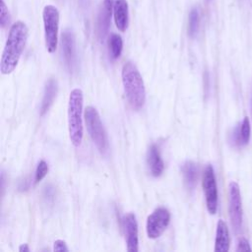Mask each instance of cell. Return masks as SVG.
Here are the masks:
<instances>
[{"instance_id":"1","label":"cell","mask_w":252,"mask_h":252,"mask_svg":"<svg viewBox=\"0 0 252 252\" xmlns=\"http://www.w3.org/2000/svg\"><path fill=\"white\" fill-rule=\"evenodd\" d=\"M29 36V30L25 23L16 22L9 31L7 41L1 57L0 70L3 75L12 73L17 67L25 49Z\"/></svg>"},{"instance_id":"2","label":"cell","mask_w":252,"mask_h":252,"mask_svg":"<svg viewBox=\"0 0 252 252\" xmlns=\"http://www.w3.org/2000/svg\"><path fill=\"white\" fill-rule=\"evenodd\" d=\"M122 83L131 107L138 111L146 102V89L143 78L134 63L126 62L122 67Z\"/></svg>"},{"instance_id":"3","label":"cell","mask_w":252,"mask_h":252,"mask_svg":"<svg viewBox=\"0 0 252 252\" xmlns=\"http://www.w3.org/2000/svg\"><path fill=\"white\" fill-rule=\"evenodd\" d=\"M83 92L80 89H74L70 93L68 102V130L72 144L79 147L83 141Z\"/></svg>"},{"instance_id":"4","label":"cell","mask_w":252,"mask_h":252,"mask_svg":"<svg viewBox=\"0 0 252 252\" xmlns=\"http://www.w3.org/2000/svg\"><path fill=\"white\" fill-rule=\"evenodd\" d=\"M84 117L86 127L92 141L101 154H106L109 148L108 137L97 110L94 106H87Z\"/></svg>"},{"instance_id":"5","label":"cell","mask_w":252,"mask_h":252,"mask_svg":"<svg viewBox=\"0 0 252 252\" xmlns=\"http://www.w3.org/2000/svg\"><path fill=\"white\" fill-rule=\"evenodd\" d=\"M44 38L47 51L53 53L57 48L58 43V30H59V12L58 9L52 5L44 7L42 12Z\"/></svg>"},{"instance_id":"6","label":"cell","mask_w":252,"mask_h":252,"mask_svg":"<svg viewBox=\"0 0 252 252\" xmlns=\"http://www.w3.org/2000/svg\"><path fill=\"white\" fill-rule=\"evenodd\" d=\"M202 186L205 194L207 210L211 215H215L218 210V187L215 171L211 164H207L204 169Z\"/></svg>"},{"instance_id":"7","label":"cell","mask_w":252,"mask_h":252,"mask_svg":"<svg viewBox=\"0 0 252 252\" xmlns=\"http://www.w3.org/2000/svg\"><path fill=\"white\" fill-rule=\"evenodd\" d=\"M170 221V213L163 207L157 208L147 219L146 231L151 239L159 237Z\"/></svg>"},{"instance_id":"8","label":"cell","mask_w":252,"mask_h":252,"mask_svg":"<svg viewBox=\"0 0 252 252\" xmlns=\"http://www.w3.org/2000/svg\"><path fill=\"white\" fill-rule=\"evenodd\" d=\"M228 213L234 231H239L242 226V203L239 186L234 181L228 185Z\"/></svg>"},{"instance_id":"9","label":"cell","mask_w":252,"mask_h":252,"mask_svg":"<svg viewBox=\"0 0 252 252\" xmlns=\"http://www.w3.org/2000/svg\"><path fill=\"white\" fill-rule=\"evenodd\" d=\"M62 51L66 66L70 72L75 71L77 67L76 41L72 31L66 30L62 33Z\"/></svg>"},{"instance_id":"10","label":"cell","mask_w":252,"mask_h":252,"mask_svg":"<svg viewBox=\"0 0 252 252\" xmlns=\"http://www.w3.org/2000/svg\"><path fill=\"white\" fill-rule=\"evenodd\" d=\"M123 226L126 237L127 250L130 252H137L139 250L138 244V223L136 216L133 213H128L123 219Z\"/></svg>"},{"instance_id":"11","label":"cell","mask_w":252,"mask_h":252,"mask_svg":"<svg viewBox=\"0 0 252 252\" xmlns=\"http://www.w3.org/2000/svg\"><path fill=\"white\" fill-rule=\"evenodd\" d=\"M113 6L114 0H103L102 6L99 10L97 17V33L101 40H103L107 34L110 25V18L113 11Z\"/></svg>"},{"instance_id":"12","label":"cell","mask_w":252,"mask_h":252,"mask_svg":"<svg viewBox=\"0 0 252 252\" xmlns=\"http://www.w3.org/2000/svg\"><path fill=\"white\" fill-rule=\"evenodd\" d=\"M113 16L116 28L120 32H125L129 22V8L126 0H115L113 6Z\"/></svg>"},{"instance_id":"13","label":"cell","mask_w":252,"mask_h":252,"mask_svg":"<svg viewBox=\"0 0 252 252\" xmlns=\"http://www.w3.org/2000/svg\"><path fill=\"white\" fill-rule=\"evenodd\" d=\"M147 162L151 171V174L155 177L161 175L164 169V163L161 158L158 148L156 145H152L148 151Z\"/></svg>"},{"instance_id":"14","label":"cell","mask_w":252,"mask_h":252,"mask_svg":"<svg viewBox=\"0 0 252 252\" xmlns=\"http://www.w3.org/2000/svg\"><path fill=\"white\" fill-rule=\"evenodd\" d=\"M58 91V84L57 81L53 78L49 79L44 86V92H43V96L40 104V115H44L52 105L54 98L56 96Z\"/></svg>"},{"instance_id":"15","label":"cell","mask_w":252,"mask_h":252,"mask_svg":"<svg viewBox=\"0 0 252 252\" xmlns=\"http://www.w3.org/2000/svg\"><path fill=\"white\" fill-rule=\"evenodd\" d=\"M229 249V233L226 223L220 220L217 224L216 240H215V251L217 252H227Z\"/></svg>"},{"instance_id":"16","label":"cell","mask_w":252,"mask_h":252,"mask_svg":"<svg viewBox=\"0 0 252 252\" xmlns=\"http://www.w3.org/2000/svg\"><path fill=\"white\" fill-rule=\"evenodd\" d=\"M250 121L248 117H244L242 123L235 127L231 134V142L235 146H244L247 145L250 140Z\"/></svg>"},{"instance_id":"17","label":"cell","mask_w":252,"mask_h":252,"mask_svg":"<svg viewBox=\"0 0 252 252\" xmlns=\"http://www.w3.org/2000/svg\"><path fill=\"white\" fill-rule=\"evenodd\" d=\"M182 173L186 187L192 190L195 187L198 178L197 164L191 160H187L182 166Z\"/></svg>"},{"instance_id":"18","label":"cell","mask_w":252,"mask_h":252,"mask_svg":"<svg viewBox=\"0 0 252 252\" xmlns=\"http://www.w3.org/2000/svg\"><path fill=\"white\" fill-rule=\"evenodd\" d=\"M108 48L112 59H117L123 49L122 37L117 33H111L108 38Z\"/></svg>"},{"instance_id":"19","label":"cell","mask_w":252,"mask_h":252,"mask_svg":"<svg viewBox=\"0 0 252 252\" xmlns=\"http://www.w3.org/2000/svg\"><path fill=\"white\" fill-rule=\"evenodd\" d=\"M200 27V14L198 8L194 7L189 12L188 17V34L191 37H195L199 32Z\"/></svg>"},{"instance_id":"20","label":"cell","mask_w":252,"mask_h":252,"mask_svg":"<svg viewBox=\"0 0 252 252\" xmlns=\"http://www.w3.org/2000/svg\"><path fill=\"white\" fill-rule=\"evenodd\" d=\"M48 172V164L46 163L45 160H40L36 166L35 169V174H34V183H38L39 181H41L45 175Z\"/></svg>"},{"instance_id":"21","label":"cell","mask_w":252,"mask_h":252,"mask_svg":"<svg viewBox=\"0 0 252 252\" xmlns=\"http://www.w3.org/2000/svg\"><path fill=\"white\" fill-rule=\"evenodd\" d=\"M9 21H10V15H9V12H8V9L6 7L4 0H2V2H1V17H0L1 27L5 28L8 25Z\"/></svg>"},{"instance_id":"22","label":"cell","mask_w":252,"mask_h":252,"mask_svg":"<svg viewBox=\"0 0 252 252\" xmlns=\"http://www.w3.org/2000/svg\"><path fill=\"white\" fill-rule=\"evenodd\" d=\"M251 247L250 244L248 242V240L244 237H240L237 243V247H236V251H242V252H248L251 251Z\"/></svg>"},{"instance_id":"23","label":"cell","mask_w":252,"mask_h":252,"mask_svg":"<svg viewBox=\"0 0 252 252\" xmlns=\"http://www.w3.org/2000/svg\"><path fill=\"white\" fill-rule=\"evenodd\" d=\"M53 250L54 251H59V252H67V251H69L66 242L64 240H61V239H58V240H56L54 242Z\"/></svg>"},{"instance_id":"24","label":"cell","mask_w":252,"mask_h":252,"mask_svg":"<svg viewBox=\"0 0 252 252\" xmlns=\"http://www.w3.org/2000/svg\"><path fill=\"white\" fill-rule=\"evenodd\" d=\"M19 251H20V252H29V251H30L29 245H28L27 243L21 244V246L19 247Z\"/></svg>"},{"instance_id":"25","label":"cell","mask_w":252,"mask_h":252,"mask_svg":"<svg viewBox=\"0 0 252 252\" xmlns=\"http://www.w3.org/2000/svg\"><path fill=\"white\" fill-rule=\"evenodd\" d=\"M81 7H87L89 4V0H79Z\"/></svg>"},{"instance_id":"26","label":"cell","mask_w":252,"mask_h":252,"mask_svg":"<svg viewBox=\"0 0 252 252\" xmlns=\"http://www.w3.org/2000/svg\"><path fill=\"white\" fill-rule=\"evenodd\" d=\"M251 114H252V98H251Z\"/></svg>"},{"instance_id":"27","label":"cell","mask_w":252,"mask_h":252,"mask_svg":"<svg viewBox=\"0 0 252 252\" xmlns=\"http://www.w3.org/2000/svg\"><path fill=\"white\" fill-rule=\"evenodd\" d=\"M207 1H210V0H207Z\"/></svg>"}]
</instances>
